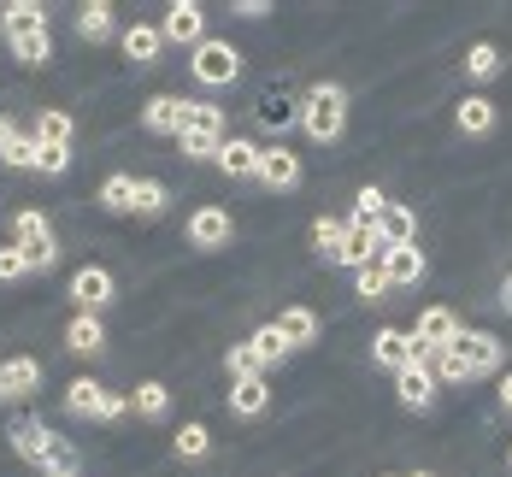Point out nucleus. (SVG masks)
Wrapping results in <instances>:
<instances>
[{
    "label": "nucleus",
    "mask_w": 512,
    "mask_h": 477,
    "mask_svg": "<svg viewBox=\"0 0 512 477\" xmlns=\"http://www.w3.org/2000/svg\"><path fill=\"white\" fill-rule=\"evenodd\" d=\"M12 230H18V254H24V265H30V271H48V265L59 260L48 218H42L36 207H24V212H18V218H12Z\"/></svg>",
    "instance_id": "nucleus-4"
},
{
    "label": "nucleus",
    "mask_w": 512,
    "mask_h": 477,
    "mask_svg": "<svg viewBox=\"0 0 512 477\" xmlns=\"http://www.w3.org/2000/svg\"><path fill=\"white\" fill-rule=\"evenodd\" d=\"M42 389V366L36 360H0V401H24Z\"/></svg>",
    "instance_id": "nucleus-13"
},
{
    "label": "nucleus",
    "mask_w": 512,
    "mask_h": 477,
    "mask_svg": "<svg viewBox=\"0 0 512 477\" xmlns=\"http://www.w3.org/2000/svg\"><path fill=\"white\" fill-rule=\"evenodd\" d=\"M159 42H165V36H159L154 24H130V30H124V53H130V65H154Z\"/></svg>",
    "instance_id": "nucleus-23"
},
{
    "label": "nucleus",
    "mask_w": 512,
    "mask_h": 477,
    "mask_svg": "<svg viewBox=\"0 0 512 477\" xmlns=\"http://www.w3.org/2000/svg\"><path fill=\"white\" fill-rule=\"evenodd\" d=\"M165 201H171V195H165V183H154V177H136V207H130V212L159 218V212H165Z\"/></svg>",
    "instance_id": "nucleus-36"
},
{
    "label": "nucleus",
    "mask_w": 512,
    "mask_h": 477,
    "mask_svg": "<svg viewBox=\"0 0 512 477\" xmlns=\"http://www.w3.org/2000/svg\"><path fill=\"white\" fill-rule=\"evenodd\" d=\"M224 360H230V377H259V366H265V360H259V348H254V342H236V348H230Z\"/></svg>",
    "instance_id": "nucleus-39"
},
{
    "label": "nucleus",
    "mask_w": 512,
    "mask_h": 477,
    "mask_svg": "<svg viewBox=\"0 0 512 477\" xmlns=\"http://www.w3.org/2000/svg\"><path fill=\"white\" fill-rule=\"evenodd\" d=\"M183 118H189V101H177V95H154L142 106V124L154 136H183Z\"/></svg>",
    "instance_id": "nucleus-14"
},
{
    "label": "nucleus",
    "mask_w": 512,
    "mask_h": 477,
    "mask_svg": "<svg viewBox=\"0 0 512 477\" xmlns=\"http://www.w3.org/2000/svg\"><path fill=\"white\" fill-rule=\"evenodd\" d=\"M77 36H83V42L112 36V6H106V0H95V6H83V12H77Z\"/></svg>",
    "instance_id": "nucleus-31"
},
{
    "label": "nucleus",
    "mask_w": 512,
    "mask_h": 477,
    "mask_svg": "<svg viewBox=\"0 0 512 477\" xmlns=\"http://www.w3.org/2000/svg\"><path fill=\"white\" fill-rule=\"evenodd\" d=\"M377 242H383V254L418 248V218H412V207H383L377 212Z\"/></svg>",
    "instance_id": "nucleus-8"
},
{
    "label": "nucleus",
    "mask_w": 512,
    "mask_h": 477,
    "mask_svg": "<svg viewBox=\"0 0 512 477\" xmlns=\"http://www.w3.org/2000/svg\"><path fill=\"white\" fill-rule=\"evenodd\" d=\"M254 118H259V124H271V130H283V124H295V118H301V106L289 101V95H259Z\"/></svg>",
    "instance_id": "nucleus-28"
},
{
    "label": "nucleus",
    "mask_w": 512,
    "mask_h": 477,
    "mask_svg": "<svg viewBox=\"0 0 512 477\" xmlns=\"http://www.w3.org/2000/svg\"><path fill=\"white\" fill-rule=\"evenodd\" d=\"M65 348H71V354H101V348H106L101 318H95V313H77L71 324H65Z\"/></svg>",
    "instance_id": "nucleus-20"
},
{
    "label": "nucleus",
    "mask_w": 512,
    "mask_h": 477,
    "mask_svg": "<svg viewBox=\"0 0 512 477\" xmlns=\"http://www.w3.org/2000/svg\"><path fill=\"white\" fill-rule=\"evenodd\" d=\"M71 301H77L83 313L106 307V301H112V271H101V265H83V271L71 277Z\"/></svg>",
    "instance_id": "nucleus-12"
},
{
    "label": "nucleus",
    "mask_w": 512,
    "mask_h": 477,
    "mask_svg": "<svg viewBox=\"0 0 512 477\" xmlns=\"http://www.w3.org/2000/svg\"><path fill=\"white\" fill-rule=\"evenodd\" d=\"M265 407H271V389H265V377H236V383H230V413L259 419Z\"/></svg>",
    "instance_id": "nucleus-17"
},
{
    "label": "nucleus",
    "mask_w": 512,
    "mask_h": 477,
    "mask_svg": "<svg viewBox=\"0 0 512 477\" xmlns=\"http://www.w3.org/2000/svg\"><path fill=\"white\" fill-rule=\"evenodd\" d=\"M407 477H430V472H407Z\"/></svg>",
    "instance_id": "nucleus-50"
},
{
    "label": "nucleus",
    "mask_w": 512,
    "mask_h": 477,
    "mask_svg": "<svg viewBox=\"0 0 512 477\" xmlns=\"http://www.w3.org/2000/svg\"><path fill=\"white\" fill-rule=\"evenodd\" d=\"M354 289H359V301H383V295H389V271H383V260L359 265V271H354Z\"/></svg>",
    "instance_id": "nucleus-35"
},
{
    "label": "nucleus",
    "mask_w": 512,
    "mask_h": 477,
    "mask_svg": "<svg viewBox=\"0 0 512 477\" xmlns=\"http://www.w3.org/2000/svg\"><path fill=\"white\" fill-rule=\"evenodd\" d=\"M218 165L230 171V177H259V148L248 136H224V148H218Z\"/></svg>",
    "instance_id": "nucleus-18"
},
{
    "label": "nucleus",
    "mask_w": 512,
    "mask_h": 477,
    "mask_svg": "<svg viewBox=\"0 0 512 477\" xmlns=\"http://www.w3.org/2000/svg\"><path fill=\"white\" fill-rule=\"evenodd\" d=\"M342 118H348V95H342L336 83L307 89V101H301V130H307L312 142H336V136H342Z\"/></svg>",
    "instance_id": "nucleus-1"
},
{
    "label": "nucleus",
    "mask_w": 512,
    "mask_h": 477,
    "mask_svg": "<svg viewBox=\"0 0 512 477\" xmlns=\"http://www.w3.org/2000/svg\"><path fill=\"white\" fill-rule=\"evenodd\" d=\"M395 395H401V407H412V413H424L430 401H436V371L424 366H407V371H395Z\"/></svg>",
    "instance_id": "nucleus-10"
},
{
    "label": "nucleus",
    "mask_w": 512,
    "mask_h": 477,
    "mask_svg": "<svg viewBox=\"0 0 512 477\" xmlns=\"http://www.w3.org/2000/svg\"><path fill=\"white\" fill-rule=\"evenodd\" d=\"M65 407H71L77 419H124V413H130V395H112L95 377H77V383L65 389Z\"/></svg>",
    "instance_id": "nucleus-3"
},
{
    "label": "nucleus",
    "mask_w": 512,
    "mask_h": 477,
    "mask_svg": "<svg viewBox=\"0 0 512 477\" xmlns=\"http://www.w3.org/2000/svg\"><path fill=\"white\" fill-rule=\"evenodd\" d=\"M24 271H30V265H24V254H18V242H12V248H0V283H18Z\"/></svg>",
    "instance_id": "nucleus-43"
},
{
    "label": "nucleus",
    "mask_w": 512,
    "mask_h": 477,
    "mask_svg": "<svg viewBox=\"0 0 512 477\" xmlns=\"http://www.w3.org/2000/svg\"><path fill=\"white\" fill-rule=\"evenodd\" d=\"M6 136H12V130H6V118H0V142H6Z\"/></svg>",
    "instance_id": "nucleus-48"
},
{
    "label": "nucleus",
    "mask_w": 512,
    "mask_h": 477,
    "mask_svg": "<svg viewBox=\"0 0 512 477\" xmlns=\"http://www.w3.org/2000/svg\"><path fill=\"white\" fill-rule=\"evenodd\" d=\"M230 236H236V224H230V212H224V207H201L195 218H189V242H195L201 254L230 248Z\"/></svg>",
    "instance_id": "nucleus-6"
},
{
    "label": "nucleus",
    "mask_w": 512,
    "mask_h": 477,
    "mask_svg": "<svg viewBox=\"0 0 512 477\" xmlns=\"http://www.w3.org/2000/svg\"><path fill=\"white\" fill-rule=\"evenodd\" d=\"M430 371H436V383H477V371H471V360H465L460 348L436 354V360H430Z\"/></svg>",
    "instance_id": "nucleus-30"
},
{
    "label": "nucleus",
    "mask_w": 512,
    "mask_h": 477,
    "mask_svg": "<svg viewBox=\"0 0 512 477\" xmlns=\"http://www.w3.org/2000/svg\"><path fill=\"white\" fill-rule=\"evenodd\" d=\"M354 207H359V218H365V224H377V212L389 207V201H383V189H359Z\"/></svg>",
    "instance_id": "nucleus-45"
},
{
    "label": "nucleus",
    "mask_w": 512,
    "mask_h": 477,
    "mask_svg": "<svg viewBox=\"0 0 512 477\" xmlns=\"http://www.w3.org/2000/svg\"><path fill=\"white\" fill-rule=\"evenodd\" d=\"M206 448H212L206 424H183V430H177V454H183V460H201Z\"/></svg>",
    "instance_id": "nucleus-40"
},
{
    "label": "nucleus",
    "mask_w": 512,
    "mask_h": 477,
    "mask_svg": "<svg viewBox=\"0 0 512 477\" xmlns=\"http://www.w3.org/2000/svg\"><path fill=\"white\" fill-rule=\"evenodd\" d=\"M0 159L6 165H36V136H6L0 142Z\"/></svg>",
    "instance_id": "nucleus-41"
},
{
    "label": "nucleus",
    "mask_w": 512,
    "mask_h": 477,
    "mask_svg": "<svg viewBox=\"0 0 512 477\" xmlns=\"http://www.w3.org/2000/svg\"><path fill=\"white\" fill-rule=\"evenodd\" d=\"M130 407H136L142 419H165V407H171V389H165V383H136Z\"/></svg>",
    "instance_id": "nucleus-32"
},
{
    "label": "nucleus",
    "mask_w": 512,
    "mask_h": 477,
    "mask_svg": "<svg viewBox=\"0 0 512 477\" xmlns=\"http://www.w3.org/2000/svg\"><path fill=\"white\" fill-rule=\"evenodd\" d=\"M383 271H389V289L395 283H418L424 277V254L418 248H395V254H383Z\"/></svg>",
    "instance_id": "nucleus-25"
},
{
    "label": "nucleus",
    "mask_w": 512,
    "mask_h": 477,
    "mask_svg": "<svg viewBox=\"0 0 512 477\" xmlns=\"http://www.w3.org/2000/svg\"><path fill=\"white\" fill-rule=\"evenodd\" d=\"M101 207L106 212H130V207H136V177H124V171H118V177H106V183H101Z\"/></svg>",
    "instance_id": "nucleus-33"
},
{
    "label": "nucleus",
    "mask_w": 512,
    "mask_h": 477,
    "mask_svg": "<svg viewBox=\"0 0 512 477\" xmlns=\"http://www.w3.org/2000/svg\"><path fill=\"white\" fill-rule=\"evenodd\" d=\"M460 130H465V136H489V130H495V101L465 95V101H460Z\"/></svg>",
    "instance_id": "nucleus-24"
},
{
    "label": "nucleus",
    "mask_w": 512,
    "mask_h": 477,
    "mask_svg": "<svg viewBox=\"0 0 512 477\" xmlns=\"http://www.w3.org/2000/svg\"><path fill=\"white\" fill-rule=\"evenodd\" d=\"M12 448H18V460L42 466V448H48V424H42V419H18V424H12Z\"/></svg>",
    "instance_id": "nucleus-22"
},
{
    "label": "nucleus",
    "mask_w": 512,
    "mask_h": 477,
    "mask_svg": "<svg viewBox=\"0 0 512 477\" xmlns=\"http://www.w3.org/2000/svg\"><path fill=\"white\" fill-rule=\"evenodd\" d=\"M71 477H77V472H71Z\"/></svg>",
    "instance_id": "nucleus-51"
},
{
    "label": "nucleus",
    "mask_w": 512,
    "mask_h": 477,
    "mask_svg": "<svg viewBox=\"0 0 512 477\" xmlns=\"http://www.w3.org/2000/svg\"><path fill=\"white\" fill-rule=\"evenodd\" d=\"M501 71V48L495 42H477V48L465 53V77H477V83H489Z\"/></svg>",
    "instance_id": "nucleus-34"
},
{
    "label": "nucleus",
    "mask_w": 512,
    "mask_h": 477,
    "mask_svg": "<svg viewBox=\"0 0 512 477\" xmlns=\"http://www.w3.org/2000/svg\"><path fill=\"white\" fill-rule=\"evenodd\" d=\"M507 466H512V442H507Z\"/></svg>",
    "instance_id": "nucleus-49"
},
{
    "label": "nucleus",
    "mask_w": 512,
    "mask_h": 477,
    "mask_svg": "<svg viewBox=\"0 0 512 477\" xmlns=\"http://www.w3.org/2000/svg\"><path fill=\"white\" fill-rule=\"evenodd\" d=\"M71 130H77L71 112H42V118H36V142H42V148H71Z\"/></svg>",
    "instance_id": "nucleus-27"
},
{
    "label": "nucleus",
    "mask_w": 512,
    "mask_h": 477,
    "mask_svg": "<svg viewBox=\"0 0 512 477\" xmlns=\"http://www.w3.org/2000/svg\"><path fill=\"white\" fill-rule=\"evenodd\" d=\"M0 30H6V42H12V36H30V30H48V12L30 6V0H12V6L0 12Z\"/></svg>",
    "instance_id": "nucleus-21"
},
{
    "label": "nucleus",
    "mask_w": 512,
    "mask_h": 477,
    "mask_svg": "<svg viewBox=\"0 0 512 477\" xmlns=\"http://www.w3.org/2000/svg\"><path fill=\"white\" fill-rule=\"evenodd\" d=\"M195 77H201L206 89L236 83V77H242V53L230 48V42H201V48H195Z\"/></svg>",
    "instance_id": "nucleus-5"
},
{
    "label": "nucleus",
    "mask_w": 512,
    "mask_h": 477,
    "mask_svg": "<svg viewBox=\"0 0 512 477\" xmlns=\"http://www.w3.org/2000/svg\"><path fill=\"white\" fill-rule=\"evenodd\" d=\"M177 148H183V159H218L224 136H206V130H183V136H177Z\"/></svg>",
    "instance_id": "nucleus-38"
},
{
    "label": "nucleus",
    "mask_w": 512,
    "mask_h": 477,
    "mask_svg": "<svg viewBox=\"0 0 512 477\" xmlns=\"http://www.w3.org/2000/svg\"><path fill=\"white\" fill-rule=\"evenodd\" d=\"M36 165H42L48 177H59V171L71 165V148H42V142H36Z\"/></svg>",
    "instance_id": "nucleus-44"
},
{
    "label": "nucleus",
    "mask_w": 512,
    "mask_h": 477,
    "mask_svg": "<svg viewBox=\"0 0 512 477\" xmlns=\"http://www.w3.org/2000/svg\"><path fill=\"white\" fill-rule=\"evenodd\" d=\"M501 407L512 413V371H501Z\"/></svg>",
    "instance_id": "nucleus-46"
},
{
    "label": "nucleus",
    "mask_w": 512,
    "mask_h": 477,
    "mask_svg": "<svg viewBox=\"0 0 512 477\" xmlns=\"http://www.w3.org/2000/svg\"><path fill=\"white\" fill-rule=\"evenodd\" d=\"M371 260H383V242H377V224H365V218H354L348 224V236H342V265H371Z\"/></svg>",
    "instance_id": "nucleus-15"
},
{
    "label": "nucleus",
    "mask_w": 512,
    "mask_h": 477,
    "mask_svg": "<svg viewBox=\"0 0 512 477\" xmlns=\"http://www.w3.org/2000/svg\"><path fill=\"white\" fill-rule=\"evenodd\" d=\"M460 354L471 360L477 377H489V371H501V336H489V330H465L460 336Z\"/></svg>",
    "instance_id": "nucleus-16"
},
{
    "label": "nucleus",
    "mask_w": 512,
    "mask_h": 477,
    "mask_svg": "<svg viewBox=\"0 0 512 477\" xmlns=\"http://www.w3.org/2000/svg\"><path fill=\"white\" fill-rule=\"evenodd\" d=\"M183 130H206V136H224V112L212 101H189V118H183Z\"/></svg>",
    "instance_id": "nucleus-37"
},
{
    "label": "nucleus",
    "mask_w": 512,
    "mask_h": 477,
    "mask_svg": "<svg viewBox=\"0 0 512 477\" xmlns=\"http://www.w3.org/2000/svg\"><path fill=\"white\" fill-rule=\"evenodd\" d=\"M254 348H259V360H265V366H271V360H283V354H289V342H283V336H277V324H265V330H254Z\"/></svg>",
    "instance_id": "nucleus-42"
},
{
    "label": "nucleus",
    "mask_w": 512,
    "mask_h": 477,
    "mask_svg": "<svg viewBox=\"0 0 512 477\" xmlns=\"http://www.w3.org/2000/svg\"><path fill=\"white\" fill-rule=\"evenodd\" d=\"M277 336H283L289 348H312V342H318V318H312L307 307H283V313H277Z\"/></svg>",
    "instance_id": "nucleus-19"
},
{
    "label": "nucleus",
    "mask_w": 512,
    "mask_h": 477,
    "mask_svg": "<svg viewBox=\"0 0 512 477\" xmlns=\"http://www.w3.org/2000/svg\"><path fill=\"white\" fill-rule=\"evenodd\" d=\"M460 318L448 313V307H430V313H418V324H412V348H418V360L430 366L436 354H448V348H460Z\"/></svg>",
    "instance_id": "nucleus-2"
},
{
    "label": "nucleus",
    "mask_w": 512,
    "mask_h": 477,
    "mask_svg": "<svg viewBox=\"0 0 512 477\" xmlns=\"http://www.w3.org/2000/svg\"><path fill=\"white\" fill-rule=\"evenodd\" d=\"M342 236H348L342 218H318V224H312V248H318L330 265H342Z\"/></svg>",
    "instance_id": "nucleus-26"
},
{
    "label": "nucleus",
    "mask_w": 512,
    "mask_h": 477,
    "mask_svg": "<svg viewBox=\"0 0 512 477\" xmlns=\"http://www.w3.org/2000/svg\"><path fill=\"white\" fill-rule=\"evenodd\" d=\"M259 183L265 189H295L301 183V159L289 148H259Z\"/></svg>",
    "instance_id": "nucleus-11"
},
{
    "label": "nucleus",
    "mask_w": 512,
    "mask_h": 477,
    "mask_svg": "<svg viewBox=\"0 0 512 477\" xmlns=\"http://www.w3.org/2000/svg\"><path fill=\"white\" fill-rule=\"evenodd\" d=\"M201 30H206V12L195 6V0H177V6L165 12V24H159V36H165V42H189V48H201V42H206Z\"/></svg>",
    "instance_id": "nucleus-7"
},
{
    "label": "nucleus",
    "mask_w": 512,
    "mask_h": 477,
    "mask_svg": "<svg viewBox=\"0 0 512 477\" xmlns=\"http://www.w3.org/2000/svg\"><path fill=\"white\" fill-rule=\"evenodd\" d=\"M501 307H507V313H512V277H507V283H501Z\"/></svg>",
    "instance_id": "nucleus-47"
},
{
    "label": "nucleus",
    "mask_w": 512,
    "mask_h": 477,
    "mask_svg": "<svg viewBox=\"0 0 512 477\" xmlns=\"http://www.w3.org/2000/svg\"><path fill=\"white\" fill-rule=\"evenodd\" d=\"M12 53H18V65H48V59H53V36H48V30L12 36Z\"/></svg>",
    "instance_id": "nucleus-29"
},
{
    "label": "nucleus",
    "mask_w": 512,
    "mask_h": 477,
    "mask_svg": "<svg viewBox=\"0 0 512 477\" xmlns=\"http://www.w3.org/2000/svg\"><path fill=\"white\" fill-rule=\"evenodd\" d=\"M371 366H389V371H407V366H418L412 330H377V342H371Z\"/></svg>",
    "instance_id": "nucleus-9"
}]
</instances>
